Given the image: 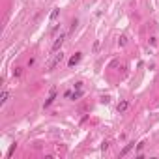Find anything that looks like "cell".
Returning a JSON list of instances; mask_svg holds the SVG:
<instances>
[{"label": "cell", "mask_w": 159, "mask_h": 159, "mask_svg": "<svg viewBox=\"0 0 159 159\" xmlns=\"http://www.w3.org/2000/svg\"><path fill=\"white\" fill-rule=\"evenodd\" d=\"M125 43H127V38H125V36H122V38L118 39V45H122V47H124Z\"/></svg>", "instance_id": "obj_7"}, {"label": "cell", "mask_w": 159, "mask_h": 159, "mask_svg": "<svg viewBox=\"0 0 159 159\" xmlns=\"http://www.w3.org/2000/svg\"><path fill=\"white\" fill-rule=\"evenodd\" d=\"M8 97H9V94H8V90H4V92H2V96H0V103H2V105H4V103H6V101H8Z\"/></svg>", "instance_id": "obj_5"}, {"label": "cell", "mask_w": 159, "mask_h": 159, "mask_svg": "<svg viewBox=\"0 0 159 159\" xmlns=\"http://www.w3.org/2000/svg\"><path fill=\"white\" fill-rule=\"evenodd\" d=\"M131 148H133V144H127V146L124 148V150H122V153H120V155H125V153H127V152H129V150H131Z\"/></svg>", "instance_id": "obj_8"}, {"label": "cell", "mask_w": 159, "mask_h": 159, "mask_svg": "<svg viewBox=\"0 0 159 159\" xmlns=\"http://www.w3.org/2000/svg\"><path fill=\"white\" fill-rule=\"evenodd\" d=\"M53 99H54V92H53V94H51V97H49V99L45 101V107H49L51 103H53Z\"/></svg>", "instance_id": "obj_9"}, {"label": "cell", "mask_w": 159, "mask_h": 159, "mask_svg": "<svg viewBox=\"0 0 159 159\" xmlns=\"http://www.w3.org/2000/svg\"><path fill=\"white\" fill-rule=\"evenodd\" d=\"M127 107H129V101H120V103H118V112H125L127 111Z\"/></svg>", "instance_id": "obj_4"}, {"label": "cell", "mask_w": 159, "mask_h": 159, "mask_svg": "<svg viewBox=\"0 0 159 159\" xmlns=\"http://www.w3.org/2000/svg\"><path fill=\"white\" fill-rule=\"evenodd\" d=\"M62 58H64V54H62V53H60V54H54V58L51 60V62H49V66H47V71H53V69L56 68V66H58L60 62H62Z\"/></svg>", "instance_id": "obj_1"}, {"label": "cell", "mask_w": 159, "mask_h": 159, "mask_svg": "<svg viewBox=\"0 0 159 159\" xmlns=\"http://www.w3.org/2000/svg\"><path fill=\"white\" fill-rule=\"evenodd\" d=\"M79 62H81V53H77L75 56H71V58H69V68H73V66L79 64Z\"/></svg>", "instance_id": "obj_3"}, {"label": "cell", "mask_w": 159, "mask_h": 159, "mask_svg": "<svg viewBox=\"0 0 159 159\" xmlns=\"http://www.w3.org/2000/svg\"><path fill=\"white\" fill-rule=\"evenodd\" d=\"M64 38H66V34H60V38H56V41L53 45V53H58V49L62 47V43H64Z\"/></svg>", "instance_id": "obj_2"}, {"label": "cell", "mask_w": 159, "mask_h": 159, "mask_svg": "<svg viewBox=\"0 0 159 159\" xmlns=\"http://www.w3.org/2000/svg\"><path fill=\"white\" fill-rule=\"evenodd\" d=\"M58 13H60V9H58V8H54L53 11H51V21H54V19L58 17Z\"/></svg>", "instance_id": "obj_6"}, {"label": "cell", "mask_w": 159, "mask_h": 159, "mask_svg": "<svg viewBox=\"0 0 159 159\" xmlns=\"http://www.w3.org/2000/svg\"><path fill=\"white\" fill-rule=\"evenodd\" d=\"M13 75H15V77H19V75H21V68H17V69H15V71H13Z\"/></svg>", "instance_id": "obj_10"}]
</instances>
